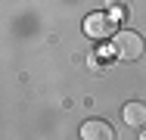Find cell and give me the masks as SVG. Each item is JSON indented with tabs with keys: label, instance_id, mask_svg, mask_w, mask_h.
Returning <instances> with one entry per match:
<instances>
[{
	"label": "cell",
	"instance_id": "obj_2",
	"mask_svg": "<svg viewBox=\"0 0 146 140\" xmlns=\"http://www.w3.org/2000/svg\"><path fill=\"white\" fill-rule=\"evenodd\" d=\"M115 19L109 13H90L84 16V34L93 41H106V37H115Z\"/></svg>",
	"mask_w": 146,
	"mask_h": 140
},
{
	"label": "cell",
	"instance_id": "obj_4",
	"mask_svg": "<svg viewBox=\"0 0 146 140\" xmlns=\"http://www.w3.org/2000/svg\"><path fill=\"white\" fill-rule=\"evenodd\" d=\"M121 118H124V125H127V128L143 131V128H146V103H140V100L124 103V106H121Z\"/></svg>",
	"mask_w": 146,
	"mask_h": 140
},
{
	"label": "cell",
	"instance_id": "obj_5",
	"mask_svg": "<svg viewBox=\"0 0 146 140\" xmlns=\"http://www.w3.org/2000/svg\"><path fill=\"white\" fill-rule=\"evenodd\" d=\"M109 16H112L115 22H121V19H127L131 13H127V6H124V3H115V6H109Z\"/></svg>",
	"mask_w": 146,
	"mask_h": 140
},
{
	"label": "cell",
	"instance_id": "obj_6",
	"mask_svg": "<svg viewBox=\"0 0 146 140\" xmlns=\"http://www.w3.org/2000/svg\"><path fill=\"white\" fill-rule=\"evenodd\" d=\"M115 3H124V0H109V6H115Z\"/></svg>",
	"mask_w": 146,
	"mask_h": 140
},
{
	"label": "cell",
	"instance_id": "obj_3",
	"mask_svg": "<svg viewBox=\"0 0 146 140\" xmlns=\"http://www.w3.org/2000/svg\"><path fill=\"white\" fill-rule=\"evenodd\" d=\"M81 140H115V131L103 118H87L81 125Z\"/></svg>",
	"mask_w": 146,
	"mask_h": 140
},
{
	"label": "cell",
	"instance_id": "obj_7",
	"mask_svg": "<svg viewBox=\"0 0 146 140\" xmlns=\"http://www.w3.org/2000/svg\"><path fill=\"white\" fill-rule=\"evenodd\" d=\"M140 140H146V128H143V131H140Z\"/></svg>",
	"mask_w": 146,
	"mask_h": 140
},
{
	"label": "cell",
	"instance_id": "obj_1",
	"mask_svg": "<svg viewBox=\"0 0 146 140\" xmlns=\"http://www.w3.org/2000/svg\"><path fill=\"white\" fill-rule=\"evenodd\" d=\"M146 50V41L137 34V31H118L115 37H112V53L118 59H124V62H137Z\"/></svg>",
	"mask_w": 146,
	"mask_h": 140
}]
</instances>
